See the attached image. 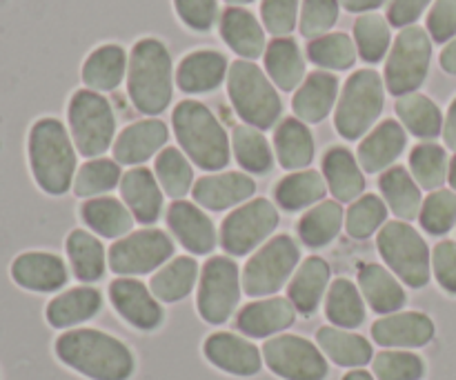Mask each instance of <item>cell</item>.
Here are the masks:
<instances>
[{
    "mask_svg": "<svg viewBox=\"0 0 456 380\" xmlns=\"http://www.w3.org/2000/svg\"><path fill=\"white\" fill-rule=\"evenodd\" d=\"M61 363L92 380H127L134 356L118 338L98 329H69L56 341Z\"/></svg>",
    "mask_w": 456,
    "mask_h": 380,
    "instance_id": "cell-1",
    "label": "cell"
},
{
    "mask_svg": "<svg viewBox=\"0 0 456 380\" xmlns=\"http://www.w3.org/2000/svg\"><path fill=\"white\" fill-rule=\"evenodd\" d=\"M330 283V265L319 256H310L301 263L288 287V298L298 314L312 316L319 310Z\"/></svg>",
    "mask_w": 456,
    "mask_h": 380,
    "instance_id": "cell-29",
    "label": "cell"
},
{
    "mask_svg": "<svg viewBox=\"0 0 456 380\" xmlns=\"http://www.w3.org/2000/svg\"><path fill=\"white\" fill-rule=\"evenodd\" d=\"M386 0H338L341 7H346L347 12L359 13V12H372V9H379Z\"/></svg>",
    "mask_w": 456,
    "mask_h": 380,
    "instance_id": "cell-60",
    "label": "cell"
},
{
    "mask_svg": "<svg viewBox=\"0 0 456 380\" xmlns=\"http://www.w3.org/2000/svg\"><path fill=\"white\" fill-rule=\"evenodd\" d=\"M172 123L183 151L200 169L218 172L230 163V141L225 129L203 102H178L172 114Z\"/></svg>",
    "mask_w": 456,
    "mask_h": 380,
    "instance_id": "cell-4",
    "label": "cell"
},
{
    "mask_svg": "<svg viewBox=\"0 0 456 380\" xmlns=\"http://www.w3.org/2000/svg\"><path fill=\"white\" fill-rule=\"evenodd\" d=\"M307 56L314 65L325 67V69H350L356 62L354 40L343 34V31L319 36V38L310 40V44H307Z\"/></svg>",
    "mask_w": 456,
    "mask_h": 380,
    "instance_id": "cell-47",
    "label": "cell"
},
{
    "mask_svg": "<svg viewBox=\"0 0 456 380\" xmlns=\"http://www.w3.org/2000/svg\"><path fill=\"white\" fill-rule=\"evenodd\" d=\"M256 191V182L240 172L214 174V176H203L194 185V200L205 209L212 212H223L234 205L243 203Z\"/></svg>",
    "mask_w": 456,
    "mask_h": 380,
    "instance_id": "cell-22",
    "label": "cell"
},
{
    "mask_svg": "<svg viewBox=\"0 0 456 380\" xmlns=\"http://www.w3.org/2000/svg\"><path fill=\"white\" fill-rule=\"evenodd\" d=\"M392 212L401 221H414L421 214V190L405 167H390L379 181Z\"/></svg>",
    "mask_w": 456,
    "mask_h": 380,
    "instance_id": "cell-39",
    "label": "cell"
},
{
    "mask_svg": "<svg viewBox=\"0 0 456 380\" xmlns=\"http://www.w3.org/2000/svg\"><path fill=\"white\" fill-rule=\"evenodd\" d=\"M110 301L114 310L141 332H151L163 323V307L159 305V298L141 280L125 276L116 279L110 285Z\"/></svg>",
    "mask_w": 456,
    "mask_h": 380,
    "instance_id": "cell-15",
    "label": "cell"
},
{
    "mask_svg": "<svg viewBox=\"0 0 456 380\" xmlns=\"http://www.w3.org/2000/svg\"><path fill=\"white\" fill-rule=\"evenodd\" d=\"M428 31L435 43H448L456 36V0H436L428 13Z\"/></svg>",
    "mask_w": 456,
    "mask_h": 380,
    "instance_id": "cell-56",
    "label": "cell"
},
{
    "mask_svg": "<svg viewBox=\"0 0 456 380\" xmlns=\"http://www.w3.org/2000/svg\"><path fill=\"white\" fill-rule=\"evenodd\" d=\"M167 225L178 243L191 254H209L216 247V230L208 214L185 200H174L167 209Z\"/></svg>",
    "mask_w": 456,
    "mask_h": 380,
    "instance_id": "cell-20",
    "label": "cell"
},
{
    "mask_svg": "<svg viewBox=\"0 0 456 380\" xmlns=\"http://www.w3.org/2000/svg\"><path fill=\"white\" fill-rule=\"evenodd\" d=\"M80 218L85 225L96 234L105 236V239H118V236H127L132 231L134 216L120 200L110 198H89L80 205Z\"/></svg>",
    "mask_w": 456,
    "mask_h": 380,
    "instance_id": "cell-36",
    "label": "cell"
},
{
    "mask_svg": "<svg viewBox=\"0 0 456 380\" xmlns=\"http://www.w3.org/2000/svg\"><path fill=\"white\" fill-rule=\"evenodd\" d=\"M448 181H450V185H452V190H454V194H456V156L452 158V163H450Z\"/></svg>",
    "mask_w": 456,
    "mask_h": 380,
    "instance_id": "cell-63",
    "label": "cell"
},
{
    "mask_svg": "<svg viewBox=\"0 0 456 380\" xmlns=\"http://www.w3.org/2000/svg\"><path fill=\"white\" fill-rule=\"evenodd\" d=\"M372 372L379 380H421L426 376V363L412 352L386 350L372 359Z\"/></svg>",
    "mask_w": 456,
    "mask_h": 380,
    "instance_id": "cell-51",
    "label": "cell"
},
{
    "mask_svg": "<svg viewBox=\"0 0 456 380\" xmlns=\"http://www.w3.org/2000/svg\"><path fill=\"white\" fill-rule=\"evenodd\" d=\"M69 129L78 154L94 158L110 150L116 132L110 101L92 89H78L69 101Z\"/></svg>",
    "mask_w": 456,
    "mask_h": 380,
    "instance_id": "cell-8",
    "label": "cell"
},
{
    "mask_svg": "<svg viewBox=\"0 0 456 380\" xmlns=\"http://www.w3.org/2000/svg\"><path fill=\"white\" fill-rule=\"evenodd\" d=\"M430 3L432 0H392L387 9L390 25L401 27V29L414 25Z\"/></svg>",
    "mask_w": 456,
    "mask_h": 380,
    "instance_id": "cell-58",
    "label": "cell"
},
{
    "mask_svg": "<svg viewBox=\"0 0 456 380\" xmlns=\"http://www.w3.org/2000/svg\"><path fill=\"white\" fill-rule=\"evenodd\" d=\"M338 20V0H303L301 34L305 38L325 36Z\"/></svg>",
    "mask_w": 456,
    "mask_h": 380,
    "instance_id": "cell-53",
    "label": "cell"
},
{
    "mask_svg": "<svg viewBox=\"0 0 456 380\" xmlns=\"http://www.w3.org/2000/svg\"><path fill=\"white\" fill-rule=\"evenodd\" d=\"M316 343H319V350L338 368L359 369L368 365L374 356L368 338L338 327H321L316 332Z\"/></svg>",
    "mask_w": 456,
    "mask_h": 380,
    "instance_id": "cell-34",
    "label": "cell"
},
{
    "mask_svg": "<svg viewBox=\"0 0 456 380\" xmlns=\"http://www.w3.org/2000/svg\"><path fill=\"white\" fill-rule=\"evenodd\" d=\"M338 96V78L328 71H314L301 83L292 98V109L298 120L321 123L332 111Z\"/></svg>",
    "mask_w": 456,
    "mask_h": 380,
    "instance_id": "cell-26",
    "label": "cell"
},
{
    "mask_svg": "<svg viewBox=\"0 0 456 380\" xmlns=\"http://www.w3.org/2000/svg\"><path fill=\"white\" fill-rule=\"evenodd\" d=\"M221 36L243 61H254L265 52V31L248 9L227 7L221 16Z\"/></svg>",
    "mask_w": 456,
    "mask_h": 380,
    "instance_id": "cell-25",
    "label": "cell"
},
{
    "mask_svg": "<svg viewBox=\"0 0 456 380\" xmlns=\"http://www.w3.org/2000/svg\"><path fill=\"white\" fill-rule=\"evenodd\" d=\"M12 279L27 292L52 294L67 283V267L56 254L27 252L12 263Z\"/></svg>",
    "mask_w": 456,
    "mask_h": 380,
    "instance_id": "cell-18",
    "label": "cell"
},
{
    "mask_svg": "<svg viewBox=\"0 0 456 380\" xmlns=\"http://www.w3.org/2000/svg\"><path fill=\"white\" fill-rule=\"evenodd\" d=\"M263 25L276 38L292 34L298 18V0H263Z\"/></svg>",
    "mask_w": 456,
    "mask_h": 380,
    "instance_id": "cell-54",
    "label": "cell"
},
{
    "mask_svg": "<svg viewBox=\"0 0 456 380\" xmlns=\"http://www.w3.org/2000/svg\"><path fill=\"white\" fill-rule=\"evenodd\" d=\"M263 359L283 380H325L328 378V360L323 352L307 338L294 334H279L263 345Z\"/></svg>",
    "mask_w": 456,
    "mask_h": 380,
    "instance_id": "cell-12",
    "label": "cell"
},
{
    "mask_svg": "<svg viewBox=\"0 0 456 380\" xmlns=\"http://www.w3.org/2000/svg\"><path fill=\"white\" fill-rule=\"evenodd\" d=\"M172 58L167 47L156 38H142L134 44L127 62V93L141 114L156 116L172 102Z\"/></svg>",
    "mask_w": 456,
    "mask_h": 380,
    "instance_id": "cell-3",
    "label": "cell"
},
{
    "mask_svg": "<svg viewBox=\"0 0 456 380\" xmlns=\"http://www.w3.org/2000/svg\"><path fill=\"white\" fill-rule=\"evenodd\" d=\"M298 263V247L289 236H274L248 261L243 270V289L248 296H272L292 276Z\"/></svg>",
    "mask_w": 456,
    "mask_h": 380,
    "instance_id": "cell-11",
    "label": "cell"
},
{
    "mask_svg": "<svg viewBox=\"0 0 456 380\" xmlns=\"http://www.w3.org/2000/svg\"><path fill=\"white\" fill-rule=\"evenodd\" d=\"M359 287L365 303L372 307L377 314H396L405 305L408 296L401 287L399 280L377 263H368L359 271Z\"/></svg>",
    "mask_w": 456,
    "mask_h": 380,
    "instance_id": "cell-30",
    "label": "cell"
},
{
    "mask_svg": "<svg viewBox=\"0 0 456 380\" xmlns=\"http://www.w3.org/2000/svg\"><path fill=\"white\" fill-rule=\"evenodd\" d=\"M441 67L448 74H456V38L450 40L444 47V52H441Z\"/></svg>",
    "mask_w": 456,
    "mask_h": 380,
    "instance_id": "cell-61",
    "label": "cell"
},
{
    "mask_svg": "<svg viewBox=\"0 0 456 380\" xmlns=\"http://www.w3.org/2000/svg\"><path fill=\"white\" fill-rule=\"evenodd\" d=\"M405 150V129L396 120H383L377 129H372L368 138L359 145L356 160L368 174L383 172L390 167L401 151Z\"/></svg>",
    "mask_w": 456,
    "mask_h": 380,
    "instance_id": "cell-27",
    "label": "cell"
},
{
    "mask_svg": "<svg viewBox=\"0 0 456 380\" xmlns=\"http://www.w3.org/2000/svg\"><path fill=\"white\" fill-rule=\"evenodd\" d=\"M203 354L214 368L234 376H256L263 368V352L248 338L218 332L205 341Z\"/></svg>",
    "mask_w": 456,
    "mask_h": 380,
    "instance_id": "cell-16",
    "label": "cell"
},
{
    "mask_svg": "<svg viewBox=\"0 0 456 380\" xmlns=\"http://www.w3.org/2000/svg\"><path fill=\"white\" fill-rule=\"evenodd\" d=\"M240 301L239 265L225 256L209 258L200 271L199 314L205 323L223 325L230 320Z\"/></svg>",
    "mask_w": 456,
    "mask_h": 380,
    "instance_id": "cell-10",
    "label": "cell"
},
{
    "mask_svg": "<svg viewBox=\"0 0 456 380\" xmlns=\"http://www.w3.org/2000/svg\"><path fill=\"white\" fill-rule=\"evenodd\" d=\"M432 267L441 287L448 294H456V243L444 240L436 245L432 254Z\"/></svg>",
    "mask_w": 456,
    "mask_h": 380,
    "instance_id": "cell-57",
    "label": "cell"
},
{
    "mask_svg": "<svg viewBox=\"0 0 456 380\" xmlns=\"http://www.w3.org/2000/svg\"><path fill=\"white\" fill-rule=\"evenodd\" d=\"M174 254V243L165 231H134L116 240L107 254L111 271L118 276H142L163 265Z\"/></svg>",
    "mask_w": 456,
    "mask_h": 380,
    "instance_id": "cell-13",
    "label": "cell"
},
{
    "mask_svg": "<svg viewBox=\"0 0 456 380\" xmlns=\"http://www.w3.org/2000/svg\"><path fill=\"white\" fill-rule=\"evenodd\" d=\"M383 102H386V92H383L381 76L372 69L354 71L338 96L337 116H334L337 132L347 141L361 138L377 123L383 111Z\"/></svg>",
    "mask_w": 456,
    "mask_h": 380,
    "instance_id": "cell-6",
    "label": "cell"
},
{
    "mask_svg": "<svg viewBox=\"0 0 456 380\" xmlns=\"http://www.w3.org/2000/svg\"><path fill=\"white\" fill-rule=\"evenodd\" d=\"M356 52L365 62H381L390 49V22L379 13H363L354 22Z\"/></svg>",
    "mask_w": 456,
    "mask_h": 380,
    "instance_id": "cell-48",
    "label": "cell"
},
{
    "mask_svg": "<svg viewBox=\"0 0 456 380\" xmlns=\"http://www.w3.org/2000/svg\"><path fill=\"white\" fill-rule=\"evenodd\" d=\"M227 93L236 114L256 129H270L281 118V96L252 61H234L227 69Z\"/></svg>",
    "mask_w": 456,
    "mask_h": 380,
    "instance_id": "cell-5",
    "label": "cell"
},
{
    "mask_svg": "<svg viewBox=\"0 0 456 380\" xmlns=\"http://www.w3.org/2000/svg\"><path fill=\"white\" fill-rule=\"evenodd\" d=\"M343 218H346V212L337 200H323L316 207H312L298 222V236H301L303 245L316 249L332 243L341 231Z\"/></svg>",
    "mask_w": 456,
    "mask_h": 380,
    "instance_id": "cell-42",
    "label": "cell"
},
{
    "mask_svg": "<svg viewBox=\"0 0 456 380\" xmlns=\"http://www.w3.org/2000/svg\"><path fill=\"white\" fill-rule=\"evenodd\" d=\"M279 225V212L265 198L249 200L232 212L221 225V245L232 256H245L256 249Z\"/></svg>",
    "mask_w": 456,
    "mask_h": 380,
    "instance_id": "cell-14",
    "label": "cell"
},
{
    "mask_svg": "<svg viewBox=\"0 0 456 380\" xmlns=\"http://www.w3.org/2000/svg\"><path fill=\"white\" fill-rule=\"evenodd\" d=\"M423 230L430 234L441 236L448 234L456 222V194L450 190H436L432 191L421 205V214H419Z\"/></svg>",
    "mask_w": 456,
    "mask_h": 380,
    "instance_id": "cell-52",
    "label": "cell"
},
{
    "mask_svg": "<svg viewBox=\"0 0 456 380\" xmlns=\"http://www.w3.org/2000/svg\"><path fill=\"white\" fill-rule=\"evenodd\" d=\"M120 196L125 205L142 225H151L159 221L160 209H163V191L159 181L147 167H134L120 178Z\"/></svg>",
    "mask_w": 456,
    "mask_h": 380,
    "instance_id": "cell-23",
    "label": "cell"
},
{
    "mask_svg": "<svg viewBox=\"0 0 456 380\" xmlns=\"http://www.w3.org/2000/svg\"><path fill=\"white\" fill-rule=\"evenodd\" d=\"M444 138H445V145L456 151V98L452 101V105H450L448 116H445Z\"/></svg>",
    "mask_w": 456,
    "mask_h": 380,
    "instance_id": "cell-59",
    "label": "cell"
},
{
    "mask_svg": "<svg viewBox=\"0 0 456 380\" xmlns=\"http://www.w3.org/2000/svg\"><path fill=\"white\" fill-rule=\"evenodd\" d=\"M120 167L116 160H89L78 169L74 178V194L80 198H92V196L105 194L114 190L120 182Z\"/></svg>",
    "mask_w": 456,
    "mask_h": 380,
    "instance_id": "cell-49",
    "label": "cell"
},
{
    "mask_svg": "<svg viewBox=\"0 0 456 380\" xmlns=\"http://www.w3.org/2000/svg\"><path fill=\"white\" fill-rule=\"evenodd\" d=\"M325 190H328L325 178L314 169H307V172H297L283 178L274 187V198L285 212H298V209L310 207L312 203H319L325 196Z\"/></svg>",
    "mask_w": 456,
    "mask_h": 380,
    "instance_id": "cell-43",
    "label": "cell"
},
{
    "mask_svg": "<svg viewBox=\"0 0 456 380\" xmlns=\"http://www.w3.org/2000/svg\"><path fill=\"white\" fill-rule=\"evenodd\" d=\"M199 279V265L194 258L181 256L159 270V274L151 276L150 289L160 303H178L194 289Z\"/></svg>",
    "mask_w": 456,
    "mask_h": 380,
    "instance_id": "cell-40",
    "label": "cell"
},
{
    "mask_svg": "<svg viewBox=\"0 0 456 380\" xmlns=\"http://www.w3.org/2000/svg\"><path fill=\"white\" fill-rule=\"evenodd\" d=\"M372 338L387 350H412L428 345L435 338V323L421 311H396L372 325Z\"/></svg>",
    "mask_w": 456,
    "mask_h": 380,
    "instance_id": "cell-17",
    "label": "cell"
},
{
    "mask_svg": "<svg viewBox=\"0 0 456 380\" xmlns=\"http://www.w3.org/2000/svg\"><path fill=\"white\" fill-rule=\"evenodd\" d=\"M167 125L147 118L129 125L114 142V160L118 165H142L167 142Z\"/></svg>",
    "mask_w": 456,
    "mask_h": 380,
    "instance_id": "cell-21",
    "label": "cell"
},
{
    "mask_svg": "<svg viewBox=\"0 0 456 380\" xmlns=\"http://www.w3.org/2000/svg\"><path fill=\"white\" fill-rule=\"evenodd\" d=\"M274 150L283 169H303L314 160V138L298 118H283L274 132Z\"/></svg>",
    "mask_w": 456,
    "mask_h": 380,
    "instance_id": "cell-35",
    "label": "cell"
},
{
    "mask_svg": "<svg viewBox=\"0 0 456 380\" xmlns=\"http://www.w3.org/2000/svg\"><path fill=\"white\" fill-rule=\"evenodd\" d=\"M410 169L423 190H439L448 181V154L436 142H421L410 154Z\"/></svg>",
    "mask_w": 456,
    "mask_h": 380,
    "instance_id": "cell-46",
    "label": "cell"
},
{
    "mask_svg": "<svg viewBox=\"0 0 456 380\" xmlns=\"http://www.w3.org/2000/svg\"><path fill=\"white\" fill-rule=\"evenodd\" d=\"M396 114L401 123L419 138H436L444 132V116L441 109L423 93H405L396 101Z\"/></svg>",
    "mask_w": 456,
    "mask_h": 380,
    "instance_id": "cell-41",
    "label": "cell"
},
{
    "mask_svg": "<svg viewBox=\"0 0 456 380\" xmlns=\"http://www.w3.org/2000/svg\"><path fill=\"white\" fill-rule=\"evenodd\" d=\"M174 7L181 20L194 31L212 29L218 16L216 0H174Z\"/></svg>",
    "mask_w": 456,
    "mask_h": 380,
    "instance_id": "cell-55",
    "label": "cell"
},
{
    "mask_svg": "<svg viewBox=\"0 0 456 380\" xmlns=\"http://www.w3.org/2000/svg\"><path fill=\"white\" fill-rule=\"evenodd\" d=\"M432 40L423 27L410 25L401 29L386 62V85L395 96L414 93L430 71Z\"/></svg>",
    "mask_w": 456,
    "mask_h": 380,
    "instance_id": "cell-9",
    "label": "cell"
},
{
    "mask_svg": "<svg viewBox=\"0 0 456 380\" xmlns=\"http://www.w3.org/2000/svg\"><path fill=\"white\" fill-rule=\"evenodd\" d=\"M102 296L98 289L94 287H74L62 292L61 296L53 298L45 310L47 323L56 329H69L74 325L85 323V320L94 319L101 311Z\"/></svg>",
    "mask_w": 456,
    "mask_h": 380,
    "instance_id": "cell-28",
    "label": "cell"
},
{
    "mask_svg": "<svg viewBox=\"0 0 456 380\" xmlns=\"http://www.w3.org/2000/svg\"><path fill=\"white\" fill-rule=\"evenodd\" d=\"M377 247L383 261L408 287L421 289L430 283V249L408 222H386L379 231Z\"/></svg>",
    "mask_w": 456,
    "mask_h": 380,
    "instance_id": "cell-7",
    "label": "cell"
},
{
    "mask_svg": "<svg viewBox=\"0 0 456 380\" xmlns=\"http://www.w3.org/2000/svg\"><path fill=\"white\" fill-rule=\"evenodd\" d=\"M265 69L272 83L283 92H292L305 76V61L294 38H274L265 49Z\"/></svg>",
    "mask_w": 456,
    "mask_h": 380,
    "instance_id": "cell-33",
    "label": "cell"
},
{
    "mask_svg": "<svg viewBox=\"0 0 456 380\" xmlns=\"http://www.w3.org/2000/svg\"><path fill=\"white\" fill-rule=\"evenodd\" d=\"M227 78V58L221 52L200 49L187 53L176 69V85L185 93H205Z\"/></svg>",
    "mask_w": 456,
    "mask_h": 380,
    "instance_id": "cell-24",
    "label": "cell"
},
{
    "mask_svg": "<svg viewBox=\"0 0 456 380\" xmlns=\"http://www.w3.org/2000/svg\"><path fill=\"white\" fill-rule=\"evenodd\" d=\"M232 150L240 167L249 174H265L272 169V150L267 138L249 125H239L232 133Z\"/></svg>",
    "mask_w": 456,
    "mask_h": 380,
    "instance_id": "cell-44",
    "label": "cell"
},
{
    "mask_svg": "<svg viewBox=\"0 0 456 380\" xmlns=\"http://www.w3.org/2000/svg\"><path fill=\"white\" fill-rule=\"evenodd\" d=\"M387 209L379 196H361L346 214V230L352 239L365 240L386 222Z\"/></svg>",
    "mask_w": 456,
    "mask_h": 380,
    "instance_id": "cell-50",
    "label": "cell"
},
{
    "mask_svg": "<svg viewBox=\"0 0 456 380\" xmlns=\"http://www.w3.org/2000/svg\"><path fill=\"white\" fill-rule=\"evenodd\" d=\"M67 256L80 283H96L105 276V249L89 231L74 230L67 236Z\"/></svg>",
    "mask_w": 456,
    "mask_h": 380,
    "instance_id": "cell-38",
    "label": "cell"
},
{
    "mask_svg": "<svg viewBox=\"0 0 456 380\" xmlns=\"http://www.w3.org/2000/svg\"><path fill=\"white\" fill-rule=\"evenodd\" d=\"M323 178L338 203H354L365 190L363 172L346 147H332L323 158Z\"/></svg>",
    "mask_w": 456,
    "mask_h": 380,
    "instance_id": "cell-31",
    "label": "cell"
},
{
    "mask_svg": "<svg viewBox=\"0 0 456 380\" xmlns=\"http://www.w3.org/2000/svg\"><path fill=\"white\" fill-rule=\"evenodd\" d=\"M325 316L338 329H356L365 320L363 296L347 279H337L325 296Z\"/></svg>",
    "mask_w": 456,
    "mask_h": 380,
    "instance_id": "cell-37",
    "label": "cell"
},
{
    "mask_svg": "<svg viewBox=\"0 0 456 380\" xmlns=\"http://www.w3.org/2000/svg\"><path fill=\"white\" fill-rule=\"evenodd\" d=\"M227 4H249V3H254V0H225Z\"/></svg>",
    "mask_w": 456,
    "mask_h": 380,
    "instance_id": "cell-64",
    "label": "cell"
},
{
    "mask_svg": "<svg viewBox=\"0 0 456 380\" xmlns=\"http://www.w3.org/2000/svg\"><path fill=\"white\" fill-rule=\"evenodd\" d=\"M156 176L160 187L174 200H181L194 185V169L176 147H165L156 158Z\"/></svg>",
    "mask_w": 456,
    "mask_h": 380,
    "instance_id": "cell-45",
    "label": "cell"
},
{
    "mask_svg": "<svg viewBox=\"0 0 456 380\" xmlns=\"http://www.w3.org/2000/svg\"><path fill=\"white\" fill-rule=\"evenodd\" d=\"M343 380H374L372 374L365 372V369H352L350 374H346Z\"/></svg>",
    "mask_w": 456,
    "mask_h": 380,
    "instance_id": "cell-62",
    "label": "cell"
},
{
    "mask_svg": "<svg viewBox=\"0 0 456 380\" xmlns=\"http://www.w3.org/2000/svg\"><path fill=\"white\" fill-rule=\"evenodd\" d=\"M127 53L118 44H101L83 62V83L92 92H111L123 83L127 71Z\"/></svg>",
    "mask_w": 456,
    "mask_h": 380,
    "instance_id": "cell-32",
    "label": "cell"
},
{
    "mask_svg": "<svg viewBox=\"0 0 456 380\" xmlns=\"http://www.w3.org/2000/svg\"><path fill=\"white\" fill-rule=\"evenodd\" d=\"M297 320V307L289 298H265L245 305L236 316V327L249 338H270L289 329Z\"/></svg>",
    "mask_w": 456,
    "mask_h": 380,
    "instance_id": "cell-19",
    "label": "cell"
},
{
    "mask_svg": "<svg viewBox=\"0 0 456 380\" xmlns=\"http://www.w3.org/2000/svg\"><path fill=\"white\" fill-rule=\"evenodd\" d=\"M27 151L36 185L49 196L65 194L76 178L74 141L65 125L56 118L36 120L29 129Z\"/></svg>",
    "mask_w": 456,
    "mask_h": 380,
    "instance_id": "cell-2",
    "label": "cell"
}]
</instances>
